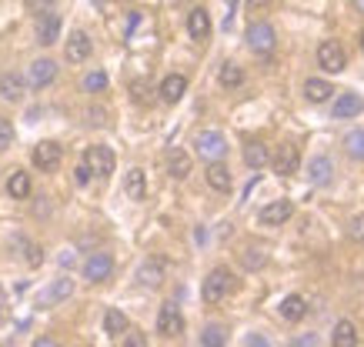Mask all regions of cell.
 <instances>
[{"label":"cell","instance_id":"cell-6","mask_svg":"<svg viewBox=\"0 0 364 347\" xmlns=\"http://www.w3.org/2000/svg\"><path fill=\"white\" fill-rule=\"evenodd\" d=\"M277 44V34L271 23H251V31H247V47H251L254 54H271Z\"/></svg>","mask_w":364,"mask_h":347},{"label":"cell","instance_id":"cell-11","mask_svg":"<svg viewBox=\"0 0 364 347\" xmlns=\"http://www.w3.org/2000/svg\"><path fill=\"white\" fill-rule=\"evenodd\" d=\"M271 164H274V170L281 174V177H291V174H298V167H301L298 147H294V144H281Z\"/></svg>","mask_w":364,"mask_h":347},{"label":"cell","instance_id":"cell-17","mask_svg":"<svg viewBox=\"0 0 364 347\" xmlns=\"http://www.w3.org/2000/svg\"><path fill=\"white\" fill-rule=\"evenodd\" d=\"M57 37H60V13L54 11L37 21V40L44 47H50V44H57Z\"/></svg>","mask_w":364,"mask_h":347},{"label":"cell","instance_id":"cell-21","mask_svg":"<svg viewBox=\"0 0 364 347\" xmlns=\"http://www.w3.org/2000/svg\"><path fill=\"white\" fill-rule=\"evenodd\" d=\"M204 177H208V184H210V187H214L218 194H228V191H231V170L224 167L221 160H214Z\"/></svg>","mask_w":364,"mask_h":347},{"label":"cell","instance_id":"cell-5","mask_svg":"<svg viewBox=\"0 0 364 347\" xmlns=\"http://www.w3.org/2000/svg\"><path fill=\"white\" fill-rule=\"evenodd\" d=\"M60 157H64V147L57 144V141H41V144L33 147V167L41 170H57V164H60Z\"/></svg>","mask_w":364,"mask_h":347},{"label":"cell","instance_id":"cell-4","mask_svg":"<svg viewBox=\"0 0 364 347\" xmlns=\"http://www.w3.org/2000/svg\"><path fill=\"white\" fill-rule=\"evenodd\" d=\"M194 147H198V154L204 157V160H210V164L228 154V141H224L221 131H200V134L194 137Z\"/></svg>","mask_w":364,"mask_h":347},{"label":"cell","instance_id":"cell-25","mask_svg":"<svg viewBox=\"0 0 364 347\" xmlns=\"http://www.w3.org/2000/svg\"><path fill=\"white\" fill-rule=\"evenodd\" d=\"M304 314H308V301L301 294H287L281 301V317H287V321H301Z\"/></svg>","mask_w":364,"mask_h":347},{"label":"cell","instance_id":"cell-34","mask_svg":"<svg viewBox=\"0 0 364 347\" xmlns=\"http://www.w3.org/2000/svg\"><path fill=\"white\" fill-rule=\"evenodd\" d=\"M21 244H23V260H27L31 268H41V264H44V250L37 244H31V241H21Z\"/></svg>","mask_w":364,"mask_h":347},{"label":"cell","instance_id":"cell-36","mask_svg":"<svg viewBox=\"0 0 364 347\" xmlns=\"http://www.w3.org/2000/svg\"><path fill=\"white\" fill-rule=\"evenodd\" d=\"M131 97H134V104H151V84L147 80H134Z\"/></svg>","mask_w":364,"mask_h":347},{"label":"cell","instance_id":"cell-37","mask_svg":"<svg viewBox=\"0 0 364 347\" xmlns=\"http://www.w3.org/2000/svg\"><path fill=\"white\" fill-rule=\"evenodd\" d=\"M14 144V123L7 117H0V150H7Z\"/></svg>","mask_w":364,"mask_h":347},{"label":"cell","instance_id":"cell-39","mask_svg":"<svg viewBox=\"0 0 364 347\" xmlns=\"http://www.w3.org/2000/svg\"><path fill=\"white\" fill-rule=\"evenodd\" d=\"M90 177H94V174H90V167H87V164H84V160H80V164H77V170H74V180H77L80 187H87V184H90Z\"/></svg>","mask_w":364,"mask_h":347},{"label":"cell","instance_id":"cell-18","mask_svg":"<svg viewBox=\"0 0 364 347\" xmlns=\"http://www.w3.org/2000/svg\"><path fill=\"white\" fill-rule=\"evenodd\" d=\"M188 34L194 37V40H208L210 37V13L204 11V7H194V11L188 13Z\"/></svg>","mask_w":364,"mask_h":347},{"label":"cell","instance_id":"cell-44","mask_svg":"<svg viewBox=\"0 0 364 347\" xmlns=\"http://www.w3.org/2000/svg\"><path fill=\"white\" fill-rule=\"evenodd\" d=\"M31 347H57V341H50V337H37Z\"/></svg>","mask_w":364,"mask_h":347},{"label":"cell","instance_id":"cell-30","mask_svg":"<svg viewBox=\"0 0 364 347\" xmlns=\"http://www.w3.org/2000/svg\"><path fill=\"white\" fill-rule=\"evenodd\" d=\"M104 331L111 337H117V334H124L127 331V317H124V311H117V307H111V311L104 314Z\"/></svg>","mask_w":364,"mask_h":347},{"label":"cell","instance_id":"cell-46","mask_svg":"<svg viewBox=\"0 0 364 347\" xmlns=\"http://www.w3.org/2000/svg\"><path fill=\"white\" fill-rule=\"evenodd\" d=\"M354 4H358V7H361V13H364V0H354Z\"/></svg>","mask_w":364,"mask_h":347},{"label":"cell","instance_id":"cell-47","mask_svg":"<svg viewBox=\"0 0 364 347\" xmlns=\"http://www.w3.org/2000/svg\"><path fill=\"white\" fill-rule=\"evenodd\" d=\"M0 304H4V287H0Z\"/></svg>","mask_w":364,"mask_h":347},{"label":"cell","instance_id":"cell-29","mask_svg":"<svg viewBox=\"0 0 364 347\" xmlns=\"http://www.w3.org/2000/svg\"><path fill=\"white\" fill-rule=\"evenodd\" d=\"M344 150H348L351 160H364V127H358V131L344 137Z\"/></svg>","mask_w":364,"mask_h":347},{"label":"cell","instance_id":"cell-32","mask_svg":"<svg viewBox=\"0 0 364 347\" xmlns=\"http://www.w3.org/2000/svg\"><path fill=\"white\" fill-rule=\"evenodd\" d=\"M228 344V334H224L221 324H208L204 334H200V347H224Z\"/></svg>","mask_w":364,"mask_h":347},{"label":"cell","instance_id":"cell-13","mask_svg":"<svg viewBox=\"0 0 364 347\" xmlns=\"http://www.w3.org/2000/svg\"><path fill=\"white\" fill-rule=\"evenodd\" d=\"M157 94H161V101L164 104H177L184 94H188V77H184V74H167V77L161 80Z\"/></svg>","mask_w":364,"mask_h":347},{"label":"cell","instance_id":"cell-35","mask_svg":"<svg viewBox=\"0 0 364 347\" xmlns=\"http://www.w3.org/2000/svg\"><path fill=\"white\" fill-rule=\"evenodd\" d=\"M104 87H107V74L104 70H90L87 77H84V90H90V94H97Z\"/></svg>","mask_w":364,"mask_h":347},{"label":"cell","instance_id":"cell-33","mask_svg":"<svg viewBox=\"0 0 364 347\" xmlns=\"http://www.w3.org/2000/svg\"><path fill=\"white\" fill-rule=\"evenodd\" d=\"M241 264L247 270H257V268H264V264H267V254L261 250V247H247V250L241 254Z\"/></svg>","mask_w":364,"mask_h":347},{"label":"cell","instance_id":"cell-3","mask_svg":"<svg viewBox=\"0 0 364 347\" xmlns=\"http://www.w3.org/2000/svg\"><path fill=\"white\" fill-rule=\"evenodd\" d=\"M318 67L328 70V74H341L348 67V54H344V47L338 40H321L318 47Z\"/></svg>","mask_w":364,"mask_h":347},{"label":"cell","instance_id":"cell-19","mask_svg":"<svg viewBox=\"0 0 364 347\" xmlns=\"http://www.w3.org/2000/svg\"><path fill=\"white\" fill-rule=\"evenodd\" d=\"M364 111V101L361 94H341L338 101H334V117L338 121H348V117H358Z\"/></svg>","mask_w":364,"mask_h":347},{"label":"cell","instance_id":"cell-43","mask_svg":"<svg viewBox=\"0 0 364 347\" xmlns=\"http://www.w3.org/2000/svg\"><path fill=\"white\" fill-rule=\"evenodd\" d=\"M267 4H271V0H247V11H251V13H257V11H264Z\"/></svg>","mask_w":364,"mask_h":347},{"label":"cell","instance_id":"cell-15","mask_svg":"<svg viewBox=\"0 0 364 347\" xmlns=\"http://www.w3.org/2000/svg\"><path fill=\"white\" fill-rule=\"evenodd\" d=\"M70 294H74V280H70V277H60V280H54V284H50L44 294H41V301H37V304H41V307H50V304L67 301Z\"/></svg>","mask_w":364,"mask_h":347},{"label":"cell","instance_id":"cell-48","mask_svg":"<svg viewBox=\"0 0 364 347\" xmlns=\"http://www.w3.org/2000/svg\"><path fill=\"white\" fill-rule=\"evenodd\" d=\"M361 50H364V34H361Z\"/></svg>","mask_w":364,"mask_h":347},{"label":"cell","instance_id":"cell-1","mask_svg":"<svg viewBox=\"0 0 364 347\" xmlns=\"http://www.w3.org/2000/svg\"><path fill=\"white\" fill-rule=\"evenodd\" d=\"M231 287H234V274L228 268H214L204 277V284H200V297L208 304H218V301H224L228 294H231Z\"/></svg>","mask_w":364,"mask_h":347},{"label":"cell","instance_id":"cell-2","mask_svg":"<svg viewBox=\"0 0 364 347\" xmlns=\"http://www.w3.org/2000/svg\"><path fill=\"white\" fill-rule=\"evenodd\" d=\"M84 164L90 167V174H94V177H111V174H114V164H117V157H114L111 147L94 144V147H87Z\"/></svg>","mask_w":364,"mask_h":347},{"label":"cell","instance_id":"cell-9","mask_svg":"<svg viewBox=\"0 0 364 347\" xmlns=\"http://www.w3.org/2000/svg\"><path fill=\"white\" fill-rule=\"evenodd\" d=\"M57 80V64L54 60H33L31 64V74H27V84H31L33 90H44V87H50Z\"/></svg>","mask_w":364,"mask_h":347},{"label":"cell","instance_id":"cell-38","mask_svg":"<svg viewBox=\"0 0 364 347\" xmlns=\"http://www.w3.org/2000/svg\"><path fill=\"white\" fill-rule=\"evenodd\" d=\"M31 13L41 21L47 13H54V0H31Z\"/></svg>","mask_w":364,"mask_h":347},{"label":"cell","instance_id":"cell-28","mask_svg":"<svg viewBox=\"0 0 364 347\" xmlns=\"http://www.w3.org/2000/svg\"><path fill=\"white\" fill-rule=\"evenodd\" d=\"M267 160H271V157H267V147L261 144V141H251V144L244 147V164H247V167L261 170Z\"/></svg>","mask_w":364,"mask_h":347},{"label":"cell","instance_id":"cell-8","mask_svg":"<svg viewBox=\"0 0 364 347\" xmlns=\"http://www.w3.org/2000/svg\"><path fill=\"white\" fill-rule=\"evenodd\" d=\"M111 274H114L111 254H90V258L84 260V277H87L90 284H100V280H107Z\"/></svg>","mask_w":364,"mask_h":347},{"label":"cell","instance_id":"cell-22","mask_svg":"<svg viewBox=\"0 0 364 347\" xmlns=\"http://www.w3.org/2000/svg\"><path fill=\"white\" fill-rule=\"evenodd\" d=\"M167 174L174 180H184L191 174V157L181 150V147H174L171 154H167Z\"/></svg>","mask_w":364,"mask_h":347},{"label":"cell","instance_id":"cell-12","mask_svg":"<svg viewBox=\"0 0 364 347\" xmlns=\"http://www.w3.org/2000/svg\"><path fill=\"white\" fill-rule=\"evenodd\" d=\"M164 274H167V264L161 258H147L137 268V280H141L144 287H161L164 284Z\"/></svg>","mask_w":364,"mask_h":347},{"label":"cell","instance_id":"cell-14","mask_svg":"<svg viewBox=\"0 0 364 347\" xmlns=\"http://www.w3.org/2000/svg\"><path fill=\"white\" fill-rule=\"evenodd\" d=\"M90 50H94V44H90V37L84 34V31H74V34L67 37V60H70V64H84V60H87L90 57Z\"/></svg>","mask_w":364,"mask_h":347},{"label":"cell","instance_id":"cell-26","mask_svg":"<svg viewBox=\"0 0 364 347\" xmlns=\"http://www.w3.org/2000/svg\"><path fill=\"white\" fill-rule=\"evenodd\" d=\"M331 347H358V331L351 321H338L331 334Z\"/></svg>","mask_w":364,"mask_h":347},{"label":"cell","instance_id":"cell-41","mask_svg":"<svg viewBox=\"0 0 364 347\" xmlns=\"http://www.w3.org/2000/svg\"><path fill=\"white\" fill-rule=\"evenodd\" d=\"M104 117H107V114L100 111V107H90L87 111V123H94V127H104V123H107Z\"/></svg>","mask_w":364,"mask_h":347},{"label":"cell","instance_id":"cell-45","mask_svg":"<svg viewBox=\"0 0 364 347\" xmlns=\"http://www.w3.org/2000/svg\"><path fill=\"white\" fill-rule=\"evenodd\" d=\"M247 347H267V341H264V337L254 334V337H247Z\"/></svg>","mask_w":364,"mask_h":347},{"label":"cell","instance_id":"cell-20","mask_svg":"<svg viewBox=\"0 0 364 347\" xmlns=\"http://www.w3.org/2000/svg\"><path fill=\"white\" fill-rule=\"evenodd\" d=\"M124 191L131 201H144V194H147V174L141 167L127 170V177H124Z\"/></svg>","mask_w":364,"mask_h":347},{"label":"cell","instance_id":"cell-27","mask_svg":"<svg viewBox=\"0 0 364 347\" xmlns=\"http://www.w3.org/2000/svg\"><path fill=\"white\" fill-rule=\"evenodd\" d=\"M331 174H334V164L328 160V157H314V160L308 164L311 184H328V180H331Z\"/></svg>","mask_w":364,"mask_h":347},{"label":"cell","instance_id":"cell-16","mask_svg":"<svg viewBox=\"0 0 364 347\" xmlns=\"http://www.w3.org/2000/svg\"><path fill=\"white\" fill-rule=\"evenodd\" d=\"M23 87H27V80L21 77V74H14V70H7V74H0V97L4 101H21L23 97Z\"/></svg>","mask_w":364,"mask_h":347},{"label":"cell","instance_id":"cell-40","mask_svg":"<svg viewBox=\"0 0 364 347\" xmlns=\"http://www.w3.org/2000/svg\"><path fill=\"white\" fill-rule=\"evenodd\" d=\"M351 237L364 241V214H354L351 217Z\"/></svg>","mask_w":364,"mask_h":347},{"label":"cell","instance_id":"cell-31","mask_svg":"<svg viewBox=\"0 0 364 347\" xmlns=\"http://www.w3.org/2000/svg\"><path fill=\"white\" fill-rule=\"evenodd\" d=\"M218 80H221V87H241V84H244V70L237 67V64H221Z\"/></svg>","mask_w":364,"mask_h":347},{"label":"cell","instance_id":"cell-10","mask_svg":"<svg viewBox=\"0 0 364 347\" xmlns=\"http://www.w3.org/2000/svg\"><path fill=\"white\" fill-rule=\"evenodd\" d=\"M291 214H294V204L287 201V197H281V201H271L264 211H261V224L264 227H281V224L291 221Z\"/></svg>","mask_w":364,"mask_h":347},{"label":"cell","instance_id":"cell-23","mask_svg":"<svg viewBox=\"0 0 364 347\" xmlns=\"http://www.w3.org/2000/svg\"><path fill=\"white\" fill-rule=\"evenodd\" d=\"M334 94V87L328 84V80H318V77H308L304 80V97H308L311 104H324L328 97Z\"/></svg>","mask_w":364,"mask_h":347},{"label":"cell","instance_id":"cell-24","mask_svg":"<svg viewBox=\"0 0 364 347\" xmlns=\"http://www.w3.org/2000/svg\"><path fill=\"white\" fill-rule=\"evenodd\" d=\"M7 194H11L14 201H23V197H31V174H23V170H14L11 177H7Z\"/></svg>","mask_w":364,"mask_h":347},{"label":"cell","instance_id":"cell-42","mask_svg":"<svg viewBox=\"0 0 364 347\" xmlns=\"http://www.w3.org/2000/svg\"><path fill=\"white\" fill-rule=\"evenodd\" d=\"M124 347H147V337L137 331V334H127V341H124Z\"/></svg>","mask_w":364,"mask_h":347},{"label":"cell","instance_id":"cell-7","mask_svg":"<svg viewBox=\"0 0 364 347\" xmlns=\"http://www.w3.org/2000/svg\"><path fill=\"white\" fill-rule=\"evenodd\" d=\"M157 331L164 337H181L184 334V314L177 311V304H164L157 314Z\"/></svg>","mask_w":364,"mask_h":347}]
</instances>
